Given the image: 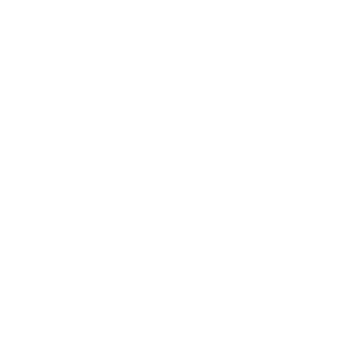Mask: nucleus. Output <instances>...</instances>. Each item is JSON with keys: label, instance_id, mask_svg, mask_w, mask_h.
Listing matches in <instances>:
<instances>
[]
</instances>
